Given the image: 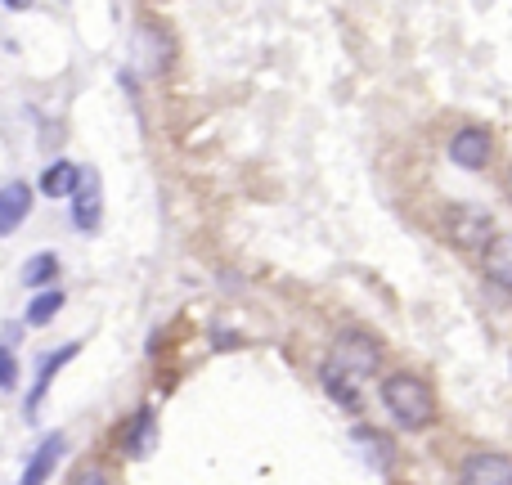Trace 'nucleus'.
I'll use <instances>...</instances> for the list:
<instances>
[{
  "mask_svg": "<svg viewBox=\"0 0 512 485\" xmlns=\"http://www.w3.org/2000/svg\"><path fill=\"white\" fill-rule=\"evenodd\" d=\"M77 185H81V167L77 162H68V158L50 162V167L41 171V194L45 198H72L77 194Z\"/></svg>",
  "mask_w": 512,
  "mask_h": 485,
  "instance_id": "obj_13",
  "label": "nucleus"
},
{
  "mask_svg": "<svg viewBox=\"0 0 512 485\" xmlns=\"http://www.w3.org/2000/svg\"><path fill=\"white\" fill-rule=\"evenodd\" d=\"M18 387V360L9 346H0V391H14Z\"/></svg>",
  "mask_w": 512,
  "mask_h": 485,
  "instance_id": "obj_17",
  "label": "nucleus"
},
{
  "mask_svg": "<svg viewBox=\"0 0 512 485\" xmlns=\"http://www.w3.org/2000/svg\"><path fill=\"white\" fill-rule=\"evenodd\" d=\"M27 212H32V189H27L23 180H9V185L0 189V239L14 234L18 225L27 221Z\"/></svg>",
  "mask_w": 512,
  "mask_h": 485,
  "instance_id": "obj_11",
  "label": "nucleus"
},
{
  "mask_svg": "<svg viewBox=\"0 0 512 485\" xmlns=\"http://www.w3.org/2000/svg\"><path fill=\"white\" fill-rule=\"evenodd\" d=\"M490 149H495V140H490L486 126H463V131L450 135V162L463 171H481L490 162Z\"/></svg>",
  "mask_w": 512,
  "mask_h": 485,
  "instance_id": "obj_4",
  "label": "nucleus"
},
{
  "mask_svg": "<svg viewBox=\"0 0 512 485\" xmlns=\"http://www.w3.org/2000/svg\"><path fill=\"white\" fill-rule=\"evenodd\" d=\"M441 230L445 239L454 247H463V252H472V247H486L495 239V216L486 212V207H472V203H450L441 216Z\"/></svg>",
  "mask_w": 512,
  "mask_h": 485,
  "instance_id": "obj_2",
  "label": "nucleus"
},
{
  "mask_svg": "<svg viewBox=\"0 0 512 485\" xmlns=\"http://www.w3.org/2000/svg\"><path fill=\"white\" fill-rule=\"evenodd\" d=\"M81 355V342H68V346H59V351H50V355H41V364H36V382H32V391H27V418H36V409H41V400H45V391H50V382H54V373L63 369L68 360H77Z\"/></svg>",
  "mask_w": 512,
  "mask_h": 485,
  "instance_id": "obj_6",
  "label": "nucleus"
},
{
  "mask_svg": "<svg viewBox=\"0 0 512 485\" xmlns=\"http://www.w3.org/2000/svg\"><path fill=\"white\" fill-rule=\"evenodd\" d=\"M328 360H333L342 373H351V378H369V373H378L382 342L373 333H364V328H342Z\"/></svg>",
  "mask_w": 512,
  "mask_h": 485,
  "instance_id": "obj_3",
  "label": "nucleus"
},
{
  "mask_svg": "<svg viewBox=\"0 0 512 485\" xmlns=\"http://www.w3.org/2000/svg\"><path fill=\"white\" fill-rule=\"evenodd\" d=\"M59 310H63V292H59V288L36 292V297L27 301L23 324H27V328H45V324H54V315H59Z\"/></svg>",
  "mask_w": 512,
  "mask_h": 485,
  "instance_id": "obj_15",
  "label": "nucleus"
},
{
  "mask_svg": "<svg viewBox=\"0 0 512 485\" xmlns=\"http://www.w3.org/2000/svg\"><path fill=\"white\" fill-rule=\"evenodd\" d=\"M504 194H508V203H512V167H508V176H504Z\"/></svg>",
  "mask_w": 512,
  "mask_h": 485,
  "instance_id": "obj_19",
  "label": "nucleus"
},
{
  "mask_svg": "<svg viewBox=\"0 0 512 485\" xmlns=\"http://www.w3.org/2000/svg\"><path fill=\"white\" fill-rule=\"evenodd\" d=\"M459 485H512V459L495 450H477L463 459Z\"/></svg>",
  "mask_w": 512,
  "mask_h": 485,
  "instance_id": "obj_5",
  "label": "nucleus"
},
{
  "mask_svg": "<svg viewBox=\"0 0 512 485\" xmlns=\"http://www.w3.org/2000/svg\"><path fill=\"white\" fill-rule=\"evenodd\" d=\"M481 270L495 288L512 292V234H495L486 247H481Z\"/></svg>",
  "mask_w": 512,
  "mask_h": 485,
  "instance_id": "obj_10",
  "label": "nucleus"
},
{
  "mask_svg": "<svg viewBox=\"0 0 512 485\" xmlns=\"http://www.w3.org/2000/svg\"><path fill=\"white\" fill-rule=\"evenodd\" d=\"M72 485H113V481H108V472L86 468V472H77V477H72Z\"/></svg>",
  "mask_w": 512,
  "mask_h": 485,
  "instance_id": "obj_18",
  "label": "nucleus"
},
{
  "mask_svg": "<svg viewBox=\"0 0 512 485\" xmlns=\"http://www.w3.org/2000/svg\"><path fill=\"white\" fill-rule=\"evenodd\" d=\"M355 441H364V445H369V463H378V468H387V463H391V441H387V436H378V432H369V427H360V432H355Z\"/></svg>",
  "mask_w": 512,
  "mask_h": 485,
  "instance_id": "obj_16",
  "label": "nucleus"
},
{
  "mask_svg": "<svg viewBox=\"0 0 512 485\" xmlns=\"http://www.w3.org/2000/svg\"><path fill=\"white\" fill-rule=\"evenodd\" d=\"M63 450H68V436H63V432H50L41 445H36L32 459H27V468H23V477H18V485H45V481L54 477V468H59Z\"/></svg>",
  "mask_w": 512,
  "mask_h": 485,
  "instance_id": "obj_7",
  "label": "nucleus"
},
{
  "mask_svg": "<svg viewBox=\"0 0 512 485\" xmlns=\"http://www.w3.org/2000/svg\"><path fill=\"white\" fill-rule=\"evenodd\" d=\"M319 382H324V391L346 409V414H360V387H355L351 373H342L333 360H324L319 364Z\"/></svg>",
  "mask_w": 512,
  "mask_h": 485,
  "instance_id": "obj_12",
  "label": "nucleus"
},
{
  "mask_svg": "<svg viewBox=\"0 0 512 485\" xmlns=\"http://www.w3.org/2000/svg\"><path fill=\"white\" fill-rule=\"evenodd\" d=\"M99 216H104V203H99V176L95 171H81V185L77 194H72V225L77 230H95Z\"/></svg>",
  "mask_w": 512,
  "mask_h": 485,
  "instance_id": "obj_9",
  "label": "nucleus"
},
{
  "mask_svg": "<svg viewBox=\"0 0 512 485\" xmlns=\"http://www.w3.org/2000/svg\"><path fill=\"white\" fill-rule=\"evenodd\" d=\"M378 391H382L387 414L396 418L405 432H427V427L436 423V396L418 373H391V378H382Z\"/></svg>",
  "mask_w": 512,
  "mask_h": 485,
  "instance_id": "obj_1",
  "label": "nucleus"
},
{
  "mask_svg": "<svg viewBox=\"0 0 512 485\" xmlns=\"http://www.w3.org/2000/svg\"><path fill=\"white\" fill-rule=\"evenodd\" d=\"M54 274H59V256H54V252H36V256H27V261H23V274H18V279H23L27 288H45V292H50Z\"/></svg>",
  "mask_w": 512,
  "mask_h": 485,
  "instance_id": "obj_14",
  "label": "nucleus"
},
{
  "mask_svg": "<svg viewBox=\"0 0 512 485\" xmlns=\"http://www.w3.org/2000/svg\"><path fill=\"white\" fill-rule=\"evenodd\" d=\"M153 441H158V418H153V409H135L131 423L122 427V454H131V459H149L153 454Z\"/></svg>",
  "mask_w": 512,
  "mask_h": 485,
  "instance_id": "obj_8",
  "label": "nucleus"
}]
</instances>
